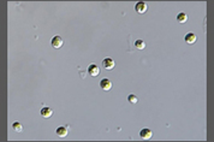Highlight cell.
<instances>
[{"mask_svg":"<svg viewBox=\"0 0 214 142\" xmlns=\"http://www.w3.org/2000/svg\"><path fill=\"white\" fill-rule=\"evenodd\" d=\"M135 10H136V12H137V13L143 15V13H146V12H147V10H148V5H147L144 1H138V2L135 5Z\"/></svg>","mask_w":214,"mask_h":142,"instance_id":"6da1fadb","label":"cell"},{"mask_svg":"<svg viewBox=\"0 0 214 142\" xmlns=\"http://www.w3.org/2000/svg\"><path fill=\"white\" fill-rule=\"evenodd\" d=\"M100 88L102 89L104 92H109L112 88V82L108 78H102L100 81Z\"/></svg>","mask_w":214,"mask_h":142,"instance_id":"7a4b0ae2","label":"cell"},{"mask_svg":"<svg viewBox=\"0 0 214 142\" xmlns=\"http://www.w3.org/2000/svg\"><path fill=\"white\" fill-rule=\"evenodd\" d=\"M152 136H153L152 130L148 129V128H143L142 130L140 131V137L143 139V140H149V139H152Z\"/></svg>","mask_w":214,"mask_h":142,"instance_id":"3957f363","label":"cell"},{"mask_svg":"<svg viewBox=\"0 0 214 142\" xmlns=\"http://www.w3.org/2000/svg\"><path fill=\"white\" fill-rule=\"evenodd\" d=\"M88 73H89L90 76H93V77L99 76V75H100V69H99L98 65H95V64L89 65V66H88Z\"/></svg>","mask_w":214,"mask_h":142,"instance_id":"277c9868","label":"cell"},{"mask_svg":"<svg viewBox=\"0 0 214 142\" xmlns=\"http://www.w3.org/2000/svg\"><path fill=\"white\" fill-rule=\"evenodd\" d=\"M184 41L187 42L188 45H194L197 41V36L194 34V33H188L187 35L184 36Z\"/></svg>","mask_w":214,"mask_h":142,"instance_id":"5b68a950","label":"cell"},{"mask_svg":"<svg viewBox=\"0 0 214 142\" xmlns=\"http://www.w3.org/2000/svg\"><path fill=\"white\" fill-rule=\"evenodd\" d=\"M63 45H64V40H63L62 36L57 35L52 39V46L54 48H60Z\"/></svg>","mask_w":214,"mask_h":142,"instance_id":"8992f818","label":"cell"},{"mask_svg":"<svg viewBox=\"0 0 214 142\" xmlns=\"http://www.w3.org/2000/svg\"><path fill=\"white\" fill-rule=\"evenodd\" d=\"M40 115L42 116L44 118H51L53 116V110L51 107H42L40 110Z\"/></svg>","mask_w":214,"mask_h":142,"instance_id":"52a82bcc","label":"cell"},{"mask_svg":"<svg viewBox=\"0 0 214 142\" xmlns=\"http://www.w3.org/2000/svg\"><path fill=\"white\" fill-rule=\"evenodd\" d=\"M55 133L59 137H66L69 135V128L67 126H58Z\"/></svg>","mask_w":214,"mask_h":142,"instance_id":"ba28073f","label":"cell"},{"mask_svg":"<svg viewBox=\"0 0 214 142\" xmlns=\"http://www.w3.org/2000/svg\"><path fill=\"white\" fill-rule=\"evenodd\" d=\"M102 65H104V68H105L106 70H112V69L114 68L116 63L113 62V59H111V58H105V59L102 60Z\"/></svg>","mask_w":214,"mask_h":142,"instance_id":"9c48e42d","label":"cell"},{"mask_svg":"<svg viewBox=\"0 0 214 142\" xmlns=\"http://www.w3.org/2000/svg\"><path fill=\"white\" fill-rule=\"evenodd\" d=\"M177 21H178L179 23H185L188 21V15L185 12H179L178 15H177Z\"/></svg>","mask_w":214,"mask_h":142,"instance_id":"30bf717a","label":"cell"},{"mask_svg":"<svg viewBox=\"0 0 214 142\" xmlns=\"http://www.w3.org/2000/svg\"><path fill=\"white\" fill-rule=\"evenodd\" d=\"M135 47L137 50H144L146 48V42L143 40H136L135 41Z\"/></svg>","mask_w":214,"mask_h":142,"instance_id":"8fae6325","label":"cell"},{"mask_svg":"<svg viewBox=\"0 0 214 142\" xmlns=\"http://www.w3.org/2000/svg\"><path fill=\"white\" fill-rule=\"evenodd\" d=\"M12 129H13L15 131H17V133H22V131H23V126H22L21 123H18V122H15V123L12 124Z\"/></svg>","mask_w":214,"mask_h":142,"instance_id":"7c38bea8","label":"cell"},{"mask_svg":"<svg viewBox=\"0 0 214 142\" xmlns=\"http://www.w3.org/2000/svg\"><path fill=\"white\" fill-rule=\"evenodd\" d=\"M128 100H129L131 104H137V102H138V98H137L136 95H134V94H130V95L128 97Z\"/></svg>","mask_w":214,"mask_h":142,"instance_id":"4fadbf2b","label":"cell"}]
</instances>
